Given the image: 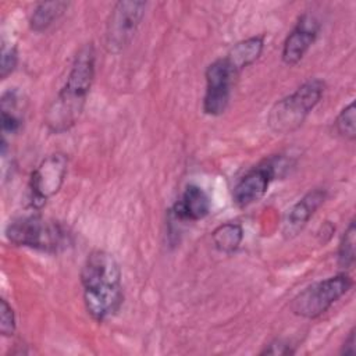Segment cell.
<instances>
[{
	"mask_svg": "<svg viewBox=\"0 0 356 356\" xmlns=\"http://www.w3.org/2000/svg\"><path fill=\"white\" fill-rule=\"evenodd\" d=\"M81 285L88 314L97 323L114 317L122 303L121 268L115 257L102 249L90 252L81 268Z\"/></svg>",
	"mask_w": 356,
	"mask_h": 356,
	"instance_id": "6da1fadb",
	"label": "cell"
},
{
	"mask_svg": "<svg viewBox=\"0 0 356 356\" xmlns=\"http://www.w3.org/2000/svg\"><path fill=\"white\" fill-rule=\"evenodd\" d=\"M95 47L86 43L74 56L64 85L46 110L44 124L50 132L63 134L78 122L95 81Z\"/></svg>",
	"mask_w": 356,
	"mask_h": 356,
	"instance_id": "7a4b0ae2",
	"label": "cell"
},
{
	"mask_svg": "<svg viewBox=\"0 0 356 356\" xmlns=\"http://www.w3.org/2000/svg\"><path fill=\"white\" fill-rule=\"evenodd\" d=\"M6 236L15 246L44 253H58L71 243V235L61 222L38 214L22 216L10 221Z\"/></svg>",
	"mask_w": 356,
	"mask_h": 356,
	"instance_id": "3957f363",
	"label": "cell"
},
{
	"mask_svg": "<svg viewBox=\"0 0 356 356\" xmlns=\"http://www.w3.org/2000/svg\"><path fill=\"white\" fill-rule=\"evenodd\" d=\"M324 90V81L310 78L295 92L275 102L267 117L270 129L275 134H291L300 128L307 115L320 103Z\"/></svg>",
	"mask_w": 356,
	"mask_h": 356,
	"instance_id": "277c9868",
	"label": "cell"
},
{
	"mask_svg": "<svg viewBox=\"0 0 356 356\" xmlns=\"http://www.w3.org/2000/svg\"><path fill=\"white\" fill-rule=\"evenodd\" d=\"M353 281L346 273L328 277L300 291L291 302L293 314L303 318H317L324 314L352 288Z\"/></svg>",
	"mask_w": 356,
	"mask_h": 356,
	"instance_id": "5b68a950",
	"label": "cell"
},
{
	"mask_svg": "<svg viewBox=\"0 0 356 356\" xmlns=\"http://www.w3.org/2000/svg\"><path fill=\"white\" fill-rule=\"evenodd\" d=\"M145 1H117L106 26V49L110 53L124 51L134 40L145 17Z\"/></svg>",
	"mask_w": 356,
	"mask_h": 356,
	"instance_id": "8992f818",
	"label": "cell"
},
{
	"mask_svg": "<svg viewBox=\"0 0 356 356\" xmlns=\"http://www.w3.org/2000/svg\"><path fill=\"white\" fill-rule=\"evenodd\" d=\"M68 167V159L63 153L49 154L32 171L28 185L29 204L32 209H42L50 197L61 189Z\"/></svg>",
	"mask_w": 356,
	"mask_h": 356,
	"instance_id": "52a82bcc",
	"label": "cell"
},
{
	"mask_svg": "<svg viewBox=\"0 0 356 356\" xmlns=\"http://www.w3.org/2000/svg\"><path fill=\"white\" fill-rule=\"evenodd\" d=\"M284 165L285 163L281 157H271L250 168L234 186L232 202L235 206L248 207L261 200L271 181L280 174Z\"/></svg>",
	"mask_w": 356,
	"mask_h": 356,
	"instance_id": "ba28073f",
	"label": "cell"
},
{
	"mask_svg": "<svg viewBox=\"0 0 356 356\" xmlns=\"http://www.w3.org/2000/svg\"><path fill=\"white\" fill-rule=\"evenodd\" d=\"M238 75L232 71L224 57L214 60L206 68V92L203 96V111L218 117L225 113L231 100V89Z\"/></svg>",
	"mask_w": 356,
	"mask_h": 356,
	"instance_id": "9c48e42d",
	"label": "cell"
},
{
	"mask_svg": "<svg viewBox=\"0 0 356 356\" xmlns=\"http://www.w3.org/2000/svg\"><path fill=\"white\" fill-rule=\"evenodd\" d=\"M320 32V21L310 13L302 14L284 40L281 58L286 65H296L316 42Z\"/></svg>",
	"mask_w": 356,
	"mask_h": 356,
	"instance_id": "30bf717a",
	"label": "cell"
},
{
	"mask_svg": "<svg viewBox=\"0 0 356 356\" xmlns=\"http://www.w3.org/2000/svg\"><path fill=\"white\" fill-rule=\"evenodd\" d=\"M325 197L327 191L323 188L312 189L303 195L285 214L282 221V236L285 239L295 238L324 203Z\"/></svg>",
	"mask_w": 356,
	"mask_h": 356,
	"instance_id": "8fae6325",
	"label": "cell"
},
{
	"mask_svg": "<svg viewBox=\"0 0 356 356\" xmlns=\"http://www.w3.org/2000/svg\"><path fill=\"white\" fill-rule=\"evenodd\" d=\"M211 210V200L203 188L199 185H188L178 200L172 204L171 214L175 221H199L209 216Z\"/></svg>",
	"mask_w": 356,
	"mask_h": 356,
	"instance_id": "7c38bea8",
	"label": "cell"
},
{
	"mask_svg": "<svg viewBox=\"0 0 356 356\" xmlns=\"http://www.w3.org/2000/svg\"><path fill=\"white\" fill-rule=\"evenodd\" d=\"M264 49V36H250L235 43L224 57L232 71L238 75L242 70L259 60Z\"/></svg>",
	"mask_w": 356,
	"mask_h": 356,
	"instance_id": "4fadbf2b",
	"label": "cell"
},
{
	"mask_svg": "<svg viewBox=\"0 0 356 356\" xmlns=\"http://www.w3.org/2000/svg\"><path fill=\"white\" fill-rule=\"evenodd\" d=\"M70 7L68 1H40L32 10L29 17V28L33 32H43L49 29Z\"/></svg>",
	"mask_w": 356,
	"mask_h": 356,
	"instance_id": "5bb4252c",
	"label": "cell"
},
{
	"mask_svg": "<svg viewBox=\"0 0 356 356\" xmlns=\"http://www.w3.org/2000/svg\"><path fill=\"white\" fill-rule=\"evenodd\" d=\"M0 110L3 138L6 135L17 134L22 127V114L19 110V96L15 89H10L3 93Z\"/></svg>",
	"mask_w": 356,
	"mask_h": 356,
	"instance_id": "9a60e30c",
	"label": "cell"
},
{
	"mask_svg": "<svg viewBox=\"0 0 356 356\" xmlns=\"http://www.w3.org/2000/svg\"><path fill=\"white\" fill-rule=\"evenodd\" d=\"M243 241V228L236 221H227L211 232V242L214 248L225 254H231L238 250Z\"/></svg>",
	"mask_w": 356,
	"mask_h": 356,
	"instance_id": "2e32d148",
	"label": "cell"
},
{
	"mask_svg": "<svg viewBox=\"0 0 356 356\" xmlns=\"http://www.w3.org/2000/svg\"><path fill=\"white\" fill-rule=\"evenodd\" d=\"M355 243H356V225H355V218H352L339 241L338 253H337V263L339 268L349 270L353 267L356 260Z\"/></svg>",
	"mask_w": 356,
	"mask_h": 356,
	"instance_id": "e0dca14e",
	"label": "cell"
},
{
	"mask_svg": "<svg viewBox=\"0 0 356 356\" xmlns=\"http://www.w3.org/2000/svg\"><path fill=\"white\" fill-rule=\"evenodd\" d=\"M334 128L337 135L353 142L356 138V110L355 102H350L346 107L341 110L334 121Z\"/></svg>",
	"mask_w": 356,
	"mask_h": 356,
	"instance_id": "ac0fdd59",
	"label": "cell"
},
{
	"mask_svg": "<svg viewBox=\"0 0 356 356\" xmlns=\"http://www.w3.org/2000/svg\"><path fill=\"white\" fill-rule=\"evenodd\" d=\"M17 330L15 313L11 305L6 300H0V332L3 337H11Z\"/></svg>",
	"mask_w": 356,
	"mask_h": 356,
	"instance_id": "d6986e66",
	"label": "cell"
},
{
	"mask_svg": "<svg viewBox=\"0 0 356 356\" xmlns=\"http://www.w3.org/2000/svg\"><path fill=\"white\" fill-rule=\"evenodd\" d=\"M18 64V51L14 44L7 46L6 43L1 46V61H0V76L6 79L10 74L14 72Z\"/></svg>",
	"mask_w": 356,
	"mask_h": 356,
	"instance_id": "ffe728a7",
	"label": "cell"
},
{
	"mask_svg": "<svg viewBox=\"0 0 356 356\" xmlns=\"http://www.w3.org/2000/svg\"><path fill=\"white\" fill-rule=\"evenodd\" d=\"M295 349H292V345H289L288 342L282 341V339H275L273 342H270L261 352L260 355H280V356H285V355H293Z\"/></svg>",
	"mask_w": 356,
	"mask_h": 356,
	"instance_id": "44dd1931",
	"label": "cell"
},
{
	"mask_svg": "<svg viewBox=\"0 0 356 356\" xmlns=\"http://www.w3.org/2000/svg\"><path fill=\"white\" fill-rule=\"evenodd\" d=\"M356 353V338H355V328L350 330L348 337L341 346V355H355Z\"/></svg>",
	"mask_w": 356,
	"mask_h": 356,
	"instance_id": "7402d4cb",
	"label": "cell"
}]
</instances>
